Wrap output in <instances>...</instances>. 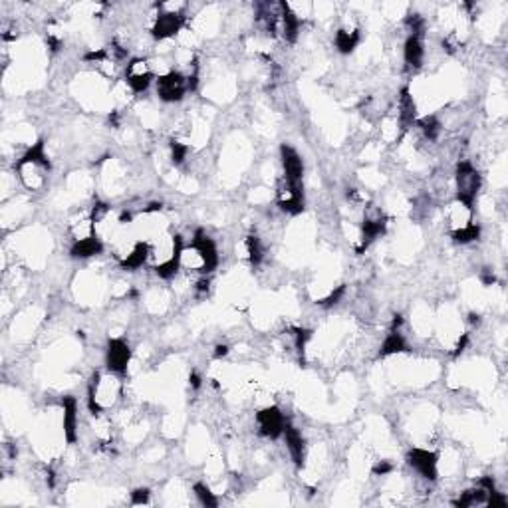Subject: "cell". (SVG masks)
Segmentation results:
<instances>
[{"label": "cell", "instance_id": "obj_1", "mask_svg": "<svg viewBox=\"0 0 508 508\" xmlns=\"http://www.w3.org/2000/svg\"><path fill=\"white\" fill-rule=\"evenodd\" d=\"M50 169H52V163L46 155V144L44 141L32 145L26 153L20 157V161L16 163V171L24 183V187L30 191H38L40 187H44L46 175L50 173Z\"/></svg>", "mask_w": 508, "mask_h": 508}, {"label": "cell", "instance_id": "obj_2", "mask_svg": "<svg viewBox=\"0 0 508 508\" xmlns=\"http://www.w3.org/2000/svg\"><path fill=\"white\" fill-rule=\"evenodd\" d=\"M185 4H155L159 14L155 16V22L151 26V34L155 40H167L173 38L175 34H179V30L185 24V16L181 10Z\"/></svg>", "mask_w": 508, "mask_h": 508}, {"label": "cell", "instance_id": "obj_3", "mask_svg": "<svg viewBox=\"0 0 508 508\" xmlns=\"http://www.w3.org/2000/svg\"><path fill=\"white\" fill-rule=\"evenodd\" d=\"M456 201L472 207L475 205V199L481 191V173L475 169V165L470 161H461L456 165Z\"/></svg>", "mask_w": 508, "mask_h": 508}, {"label": "cell", "instance_id": "obj_4", "mask_svg": "<svg viewBox=\"0 0 508 508\" xmlns=\"http://www.w3.org/2000/svg\"><path fill=\"white\" fill-rule=\"evenodd\" d=\"M187 91H191V82H189V76L183 72L173 70L157 78V95L163 102H169V104L181 102Z\"/></svg>", "mask_w": 508, "mask_h": 508}, {"label": "cell", "instance_id": "obj_5", "mask_svg": "<svg viewBox=\"0 0 508 508\" xmlns=\"http://www.w3.org/2000/svg\"><path fill=\"white\" fill-rule=\"evenodd\" d=\"M276 203L288 215H300L304 210V187L282 177L276 185Z\"/></svg>", "mask_w": 508, "mask_h": 508}, {"label": "cell", "instance_id": "obj_6", "mask_svg": "<svg viewBox=\"0 0 508 508\" xmlns=\"http://www.w3.org/2000/svg\"><path fill=\"white\" fill-rule=\"evenodd\" d=\"M385 224H387V219L383 215V210L378 209V207H367L364 215V222H362V236H360V247H357V252L362 254L365 248L369 247L378 236H381L385 233Z\"/></svg>", "mask_w": 508, "mask_h": 508}, {"label": "cell", "instance_id": "obj_7", "mask_svg": "<svg viewBox=\"0 0 508 508\" xmlns=\"http://www.w3.org/2000/svg\"><path fill=\"white\" fill-rule=\"evenodd\" d=\"M131 362V348L125 339L111 338L107 341L105 350V365L111 374L123 376L128 371V365Z\"/></svg>", "mask_w": 508, "mask_h": 508}, {"label": "cell", "instance_id": "obj_8", "mask_svg": "<svg viewBox=\"0 0 508 508\" xmlns=\"http://www.w3.org/2000/svg\"><path fill=\"white\" fill-rule=\"evenodd\" d=\"M256 425H259L262 437L278 439L280 435H284L286 419H284V413L276 405H272V407H264L256 413Z\"/></svg>", "mask_w": 508, "mask_h": 508}, {"label": "cell", "instance_id": "obj_9", "mask_svg": "<svg viewBox=\"0 0 508 508\" xmlns=\"http://www.w3.org/2000/svg\"><path fill=\"white\" fill-rule=\"evenodd\" d=\"M407 463L411 465V469H415L419 472V477H423L425 481H437V455L429 451V449H421V447H415L407 453Z\"/></svg>", "mask_w": 508, "mask_h": 508}, {"label": "cell", "instance_id": "obj_10", "mask_svg": "<svg viewBox=\"0 0 508 508\" xmlns=\"http://www.w3.org/2000/svg\"><path fill=\"white\" fill-rule=\"evenodd\" d=\"M125 82H128V86H130L133 93H141V91H145L151 86L153 72H151V68H149V64L145 60L135 58L125 68Z\"/></svg>", "mask_w": 508, "mask_h": 508}, {"label": "cell", "instance_id": "obj_11", "mask_svg": "<svg viewBox=\"0 0 508 508\" xmlns=\"http://www.w3.org/2000/svg\"><path fill=\"white\" fill-rule=\"evenodd\" d=\"M191 245L195 247V250L199 252L201 261H203V274L213 272L217 266H219V250H217V245L215 240L207 236L203 231H197Z\"/></svg>", "mask_w": 508, "mask_h": 508}, {"label": "cell", "instance_id": "obj_12", "mask_svg": "<svg viewBox=\"0 0 508 508\" xmlns=\"http://www.w3.org/2000/svg\"><path fill=\"white\" fill-rule=\"evenodd\" d=\"M401 324H403V318L401 316H395L393 322H391L390 332L381 344V350L379 355H391V353H401L409 352V346H407V339L401 334Z\"/></svg>", "mask_w": 508, "mask_h": 508}, {"label": "cell", "instance_id": "obj_13", "mask_svg": "<svg viewBox=\"0 0 508 508\" xmlns=\"http://www.w3.org/2000/svg\"><path fill=\"white\" fill-rule=\"evenodd\" d=\"M280 157H282V167H284V177L294 183H302L304 177V163L300 159L298 151L290 145L280 147Z\"/></svg>", "mask_w": 508, "mask_h": 508}, {"label": "cell", "instance_id": "obj_14", "mask_svg": "<svg viewBox=\"0 0 508 508\" xmlns=\"http://www.w3.org/2000/svg\"><path fill=\"white\" fill-rule=\"evenodd\" d=\"M149 259V243L147 240H135L133 247L119 256V262L125 270H137L141 268Z\"/></svg>", "mask_w": 508, "mask_h": 508}, {"label": "cell", "instance_id": "obj_15", "mask_svg": "<svg viewBox=\"0 0 508 508\" xmlns=\"http://www.w3.org/2000/svg\"><path fill=\"white\" fill-rule=\"evenodd\" d=\"M62 407H64L66 441L76 443L78 441V401H76V397H64Z\"/></svg>", "mask_w": 508, "mask_h": 508}, {"label": "cell", "instance_id": "obj_16", "mask_svg": "<svg viewBox=\"0 0 508 508\" xmlns=\"http://www.w3.org/2000/svg\"><path fill=\"white\" fill-rule=\"evenodd\" d=\"M284 437H286V447L288 453L292 456L294 465L296 467H304V459H306V445H304V439H302V433H300L296 427L288 425L284 427Z\"/></svg>", "mask_w": 508, "mask_h": 508}, {"label": "cell", "instance_id": "obj_17", "mask_svg": "<svg viewBox=\"0 0 508 508\" xmlns=\"http://www.w3.org/2000/svg\"><path fill=\"white\" fill-rule=\"evenodd\" d=\"M397 109H399L397 118H399V123H401L403 130L411 128V125L417 121V105H415V100H413V95L409 93L407 88H403L401 93H399Z\"/></svg>", "mask_w": 508, "mask_h": 508}, {"label": "cell", "instance_id": "obj_18", "mask_svg": "<svg viewBox=\"0 0 508 508\" xmlns=\"http://www.w3.org/2000/svg\"><path fill=\"white\" fill-rule=\"evenodd\" d=\"M278 8H280V22H278L280 32H282L284 40H288V42H294V40L298 38L300 18L296 16V14L292 13V8L288 6L286 2H280V4H278Z\"/></svg>", "mask_w": 508, "mask_h": 508}, {"label": "cell", "instance_id": "obj_19", "mask_svg": "<svg viewBox=\"0 0 508 508\" xmlns=\"http://www.w3.org/2000/svg\"><path fill=\"white\" fill-rule=\"evenodd\" d=\"M447 219H449V224H451V233L461 231V229H465V226H469V224L475 222L472 221V207H467V205L456 201V203H453L449 207Z\"/></svg>", "mask_w": 508, "mask_h": 508}, {"label": "cell", "instance_id": "obj_20", "mask_svg": "<svg viewBox=\"0 0 508 508\" xmlns=\"http://www.w3.org/2000/svg\"><path fill=\"white\" fill-rule=\"evenodd\" d=\"M102 252H104V243L98 235L84 238V240H74V245H72V256L74 259H90V256L102 254Z\"/></svg>", "mask_w": 508, "mask_h": 508}, {"label": "cell", "instance_id": "obj_21", "mask_svg": "<svg viewBox=\"0 0 508 508\" xmlns=\"http://www.w3.org/2000/svg\"><path fill=\"white\" fill-rule=\"evenodd\" d=\"M403 58L405 64L413 70H417L423 64V58H425V50H423V42H421V36H415L411 34L409 38L405 40V48H403Z\"/></svg>", "mask_w": 508, "mask_h": 508}, {"label": "cell", "instance_id": "obj_22", "mask_svg": "<svg viewBox=\"0 0 508 508\" xmlns=\"http://www.w3.org/2000/svg\"><path fill=\"white\" fill-rule=\"evenodd\" d=\"M360 30H346V28H341L336 32V48H338V52L341 54H352L355 48H357V44H360Z\"/></svg>", "mask_w": 508, "mask_h": 508}, {"label": "cell", "instance_id": "obj_23", "mask_svg": "<svg viewBox=\"0 0 508 508\" xmlns=\"http://www.w3.org/2000/svg\"><path fill=\"white\" fill-rule=\"evenodd\" d=\"M243 248H245V256H247L250 264H261L262 256H264V248H262V243L259 236H247L245 243H243Z\"/></svg>", "mask_w": 508, "mask_h": 508}, {"label": "cell", "instance_id": "obj_24", "mask_svg": "<svg viewBox=\"0 0 508 508\" xmlns=\"http://www.w3.org/2000/svg\"><path fill=\"white\" fill-rule=\"evenodd\" d=\"M451 236H453V240L459 243V245H469V243L477 240V238L481 236V226H479L477 222H472V224L465 226V229H461V231L451 233Z\"/></svg>", "mask_w": 508, "mask_h": 508}, {"label": "cell", "instance_id": "obj_25", "mask_svg": "<svg viewBox=\"0 0 508 508\" xmlns=\"http://www.w3.org/2000/svg\"><path fill=\"white\" fill-rule=\"evenodd\" d=\"M417 125H419V130L423 131V135H425L429 141H435V139L439 137V133H441V123L437 121V118H433V116L419 119Z\"/></svg>", "mask_w": 508, "mask_h": 508}, {"label": "cell", "instance_id": "obj_26", "mask_svg": "<svg viewBox=\"0 0 508 508\" xmlns=\"http://www.w3.org/2000/svg\"><path fill=\"white\" fill-rule=\"evenodd\" d=\"M195 496H197V500H199V505H203V507L215 508L217 505H219V500H217L215 493H210L209 486H207V484H203V482L195 484Z\"/></svg>", "mask_w": 508, "mask_h": 508}, {"label": "cell", "instance_id": "obj_27", "mask_svg": "<svg viewBox=\"0 0 508 508\" xmlns=\"http://www.w3.org/2000/svg\"><path fill=\"white\" fill-rule=\"evenodd\" d=\"M171 161L175 163V165H181L183 161H185V157L189 153V147L187 145H183L181 141H171Z\"/></svg>", "mask_w": 508, "mask_h": 508}, {"label": "cell", "instance_id": "obj_28", "mask_svg": "<svg viewBox=\"0 0 508 508\" xmlns=\"http://www.w3.org/2000/svg\"><path fill=\"white\" fill-rule=\"evenodd\" d=\"M149 488H137V491H133L131 493V505H135V507H139V505H147L149 502Z\"/></svg>", "mask_w": 508, "mask_h": 508}, {"label": "cell", "instance_id": "obj_29", "mask_svg": "<svg viewBox=\"0 0 508 508\" xmlns=\"http://www.w3.org/2000/svg\"><path fill=\"white\" fill-rule=\"evenodd\" d=\"M344 290H346V288L339 286L338 290H336V292H332V294H330L328 298L322 300L320 304H322V306H334V304H338V300L341 298V296H344Z\"/></svg>", "mask_w": 508, "mask_h": 508}, {"label": "cell", "instance_id": "obj_30", "mask_svg": "<svg viewBox=\"0 0 508 508\" xmlns=\"http://www.w3.org/2000/svg\"><path fill=\"white\" fill-rule=\"evenodd\" d=\"M393 470V465H390L387 461H381V463H378L376 467H374V475H387V472H391Z\"/></svg>", "mask_w": 508, "mask_h": 508}, {"label": "cell", "instance_id": "obj_31", "mask_svg": "<svg viewBox=\"0 0 508 508\" xmlns=\"http://www.w3.org/2000/svg\"><path fill=\"white\" fill-rule=\"evenodd\" d=\"M229 353V348L226 346H217V352H215V357H224Z\"/></svg>", "mask_w": 508, "mask_h": 508}, {"label": "cell", "instance_id": "obj_32", "mask_svg": "<svg viewBox=\"0 0 508 508\" xmlns=\"http://www.w3.org/2000/svg\"><path fill=\"white\" fill-rule=\"evenodd\" d=\"M191 383H193V387H199V385H201V381H199V376H195V374H193V376H191Z\"/></svg>", "mask_w": 508, "mask_h": 508}]
</instances>
